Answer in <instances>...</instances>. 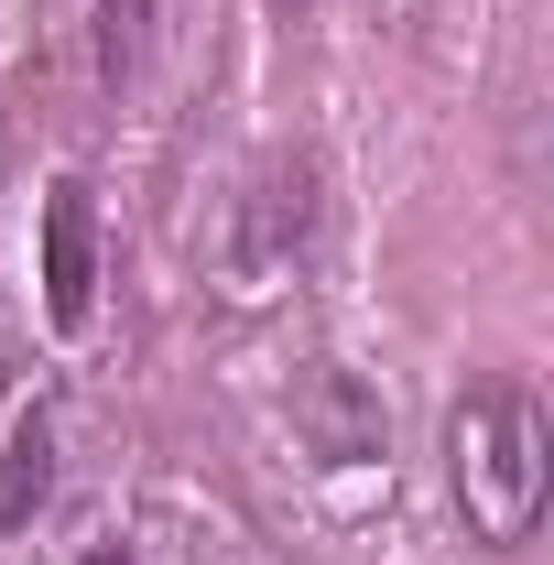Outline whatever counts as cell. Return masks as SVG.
Wrapping results in <instances>:
<instances>
[{
    "instance_id": "cell-4",
    "label": "cell",
    "mask_w": 554,
    "mask_h": 565,
    "mask_svg": "<svg viewBox=\"0 0 554 565\" xmlns=\"http://www.w3.org/2000/svg\"><path fill=\"white\" fill-rule=\"evenodd\" d=\"M44 490H55V424L22 414V424H11V446H0V533H11V522H33Z\"/></svg>"
},
{
    "instance_id": "cell-5",
    "label": "cell",
    "mask_w": 554,
    "mask_h": 565,
    "mask_svg": "<svg viewBox=\"0 0 554 565\" xmlns=\"http://www.w3.org/2000/svg\"><path fill=\"white\" fill-rule=\"evenodd\" d=\"M316 403H327V435H316V446H327V468H348V457H370V446H381V414H370V403H359V392H348V370H316Z\"/></svg>"
},
{
    "instance_id": "cell-3",
    "label": "cell",
    "mask_w": 554,
    "mask_h": 565,
    "mask_svg": "<svg viewBox=\"0 0 554 565\" xmlns=\"http://www.w3.org/2000/svg\"><path fill=\"white\" fill-rule=\"evenodd\" d=\"M87 305H98V196L66 174L44 196V316L55 327H87Z\"/></svg>"
},
{
    "instance_id": "cell-2",
    "label": "cell",
    "mask_w": 554,
    "mask_h": 565,
    "mask_svg": "<svg viewBox=\"0 0 554 565\" xmlns=\"http://www.w3.org/2000/svg\"><path fill=\"white\" fill-rule=\"evenodd\" d=\"M305 239H316V163L294 152V163H262L239 196V273L273 282L283 262H305Z\"/></svg>"
},
{
    "instance_id": "cell-1",
    "label": "cell",
    "mask_w": 554,
    "mask_h": 565,
    "mask_svg": "<svg viewBox=\"0 0 554 565\" xmlns=\"http://www.w3.org/2000/svg\"><path fill=\"white\" fill-rule=\"evenodd\" d=\"M446 490L468 511V544H533L554 490V424L533 381H468L446 414Z\"/></svg>"
},
{
    "instance_id": "cell-8",
    "label": "cell",
    "mask_w": 554,
    "mask_h": 565,
    "mask_svg": "<svg viewBox=\"0 0 554 565\" xmlns=\"http://www.w3.org/2000/svg\"><path fill=\"white\" fill-rule=\"evenodd\" d=\"M273 11H283V22H305V11H316V0H273Z\"/></svg>"
},
{
    "instance_id": "cell-7",
    "label": "cell",
    "mask_w": 554,
    "mask_h": 565,
    "mask_svg": "<svg viewBox=\"0 0 554 565\" xmlns=\"http://www.w3.org/2000/svg\"><path fill=\"white\" fill-rule=\"evenodd\" d=\"M87 565H131V544H98V555H87Z\"/></svg>"
},
{
    "instance_id": "cell-6",
    "label": "cell",
    "mask_w": 554,
    "mask_h": 565,
    "mask_svg": "<svg viewBox=\"0 0 554 565\" xmlns=\"http://www.w3.org/2000/svg\"><path fill=\"white\" fill-rule=\"evenodd\" d=\"M141 55H152V0H98V76L131 87Z\"/></svg>"
}]
</instances>
